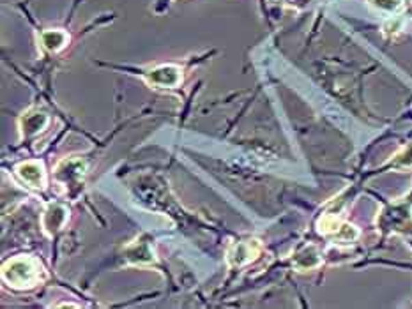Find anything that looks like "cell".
I'll list each match as a JSON object with an SVG mask.
<instances>
[{
	"instance_id": "8",
	"label": "cell",
	"mask_w": 412,
	"mask_h": 309,
	"mask_svg": "<svg viewBox=\"0 0 412 309\" xmlns=\"http://www.w3.org/2000/svg\"><path fill=\"white\" fill-rule=\"evenodd\" d=\"M378 226L381 230L398 232L412 223V212L407 205H391L378 216Z\"/></svg>"
},
{
	"instance_id": "15",
	"label": "cell",
	"mask_w": 412,
	"mask_h": 309,
	"mask_svg": "<svg viewBox=\"0 0 412 309\" xmlns=\"http://www.w3.org/2000/svg\"><path fill=\"white\" fill-rule=\"evenodd\" d=\"M370 4L383 13H396L402 8V0H370Z\"/></svg>"
},
{
	"instance_id": "3",
	"label": "cell",
	"mask_w": 412,
	"mask_h": 309,
	"mask_svg": "<svg viewBox=\"0 0 412 309\" xmlns=\"http://www.w3.org/2000/svg\"><path fill=\"white\" fill-rule=\"evenodd\" d=\"M262 253V242L259 239H242L232 242L227 250V263L232 269H241L255 262Z\"/></svg>"
},
{
	"instance_id": "7",
	"label": "cell",
	"mask_w": 412,
	"mask_h": 309,
	"mask_svg": "<svg viewBox=\"0 0 412 309\" xmlns=\"http://www.w3.org/2000/svg\"><path fill=\"white\" fill-rule=\"evenodd\" d=\"M50 126V117H48L47 111L39 110V108H30L25 113L20 117V135H22L23 140H29V138H34V136L41 135L43 131H47V127Z\"/></svg>"
},
{
	"instance_id": "5",
	"label": "cell",
	"mask_w": 412,
	"mask_h": 309,
	"mask_svg": "<svg viewBox=\"0 0 412 309\" xmlns=\"http://www.w3.org/2000/svg\"><path fill=\"white\" fill-rule=\"evenodd\" d=\"M124 260L129 265H153L156 263V253L149 237H136L124 247Z\"/></svg>"
},
{
	"instance_id": "13",
	"label": "cell",
	"mask_w": 412,
	"mask_h": 309,
	"mask_svg": "<svg viewBox=\"0 0 412 309\" xmlns=\"http://www.w3.org/2000/svg\"><path fill=\"white\" fill-rule=\"evenodd\" d=\"M357 239H359V230L354 225H350V223H347V221H345L344 225H342V228L333 235V241H335L336 244H352Z\"/></svg>"
},
{
	"instance_id": "2",
	"label": "cell",
	"mask_w": 412,
	"mask_h": 309,
	"mask_svg": "<svg viewBox=\"0 0 412 309\" xmlns=\"http://www.w3.org/2000/svg\"><path fill=\"white\" fill-rule=\"evenodd\" d=\"M87 177V163L78 156L66 157L53 168V183L57 189L69 200H78L83 193Z\"/></svg>"
},
{
	"instance_id": "6",
	"label": "cell",
	"mask_w": 412,
	"mask_h": 309,
	"mask_svg": "<svg viewBox=\"0 0 412 309\" xmlns=\"http://www.w3.org/2000/svg\"><path fill=\"white\" fill-rule=\"evenodd\" d=\"M69 221V211L62 204L51 202L41 214V226L48 237H57L66 228Z\"/></svg>"
},
{
	"instance_id": "11",
	"label": "cell",
	"mask_w": 412,
	"mask_h": 309,
	"mask_svg": "<svg viewBox=\"0 0 412 309\" xmlns=\"http://www.w3.org/2000/svg\"><path fill=\"white\" fill-rule=\"evenodd\" d=\"M39 42L48 53H59L69 44V34L60 29H48L39 34Z\"/></svg>"
},
{
	"instance_id": "4",
	"label": "cell",
	"mask_w": 412,
	"mask_h": 309,
	"mask_svg": "<svg viewBox=\"0 0 412 309\" xmlns=\"http://www.w3.org/2000/svg\"><path fill=\"white\" fill-rule=\"evenodd\" d=\"M142 77L156 89H175L183 83V69L175 64H162L157 68L142 72Z\"/></svg>"
},
{
	"instance_id": "9",
	"label": "cell",
	"mask_w": 412,
	"mask_h": 309,
	"mask_svg": "<svg viewBox=\"0 0 412 309\" xmlns=\"http://www.w3.org/2000/svg\"><path fill=\"white\" fill-rule=\"evenodd\" d=\"M16 177L30 189H44L47 187V172L44 165L39 161H25L16 166Z\"/></svg>"
},
{
	"instance_id": "14",
	"label": "cell",
	"mask_w": 412,
	"mask_h": 309,
	"mask_svg": "<svg viewBox=\"0 0 412 309\" xmlns=\"http://www.w3.org/2000/svg\"><path fill=\"white\" fill-rule=\"evenodd\" d=\"M389 166L396 170H407L412 168V144L405 145L404 148H400L395 156L391 157Z\"/></svg>"
},
{
	"instance_id": "1",
	"label": "cell",
	"mask_w": 412,
	"mask_h": 309,
	"mask_svg": "<svg viewBox=\"0 0 412 309\" xmlns=\"http://www.w3.org/2000/svg\"><path fill=\"white\" fill-rule=\"evenodd\" d=\"M2 280L9 288L25 292L36 288L44 280V269L34 256H14L4 263Z\"/></svg>"
},
{
	"instance_id": "12",
	"label": "cell",
	"mask_w": 412,
	"mask_h": 309,
	"mask_svg": "<svg viewBox=\"0 0 412 309\" xmlns=\"http://www.w3.org/2000/svg\"><path fill=\"white\" fill-rule=\"evenodd\" d=\"M345 221L342 219L340 216H336V214H324L319 221H317V230L322 235H327V237H333L338 230L342 228Z\"/></svg>"
},
{
	"instance_id": "10",
	"label": "cell",
	"mask_w": 412,
	"mask_h": 309,
	"mask_svg": "<svg viewBox=\"0 0 412 309\" xmlns=\"http://www.w3.org/2000/svg\"><path fill=\"white\" fill-rule=\"evenodd\" d=\"M292 265L294 269L299 272L315 271V269H319L320 265H322V254L317 250V246L308 244V246L301 247V250H298L294 253Z\"/></svg>"
}]
</instances>
